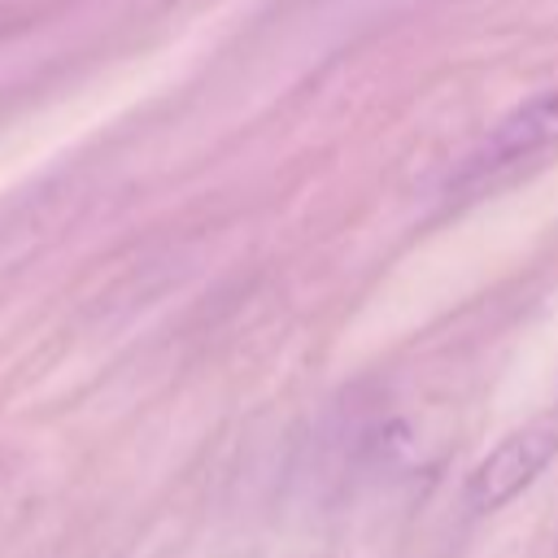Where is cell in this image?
Returning <instances> with one entry per match:
<instances>
[{
  "mask_svg": "<svg viewBox=\"0 0 558 558\" xmlns=\"http://www.w3.org/2000/svg\"><path fill=\"white\" fill-rule=\"evenodd\" d=\"M558 458V418H532L523 427H514L510 436H501L466 475V506L475 514H493L501 506H510L514 497H523L545 466Z\"/></svg>",
  "mask_w": 558,
  "mask_h": 558,
  "instance_id": "6da1fadb",
  "label": "cell"
},
{
  "mask_svg": "<svg viewBox=\"0 0 558 558\" xmlns=\"http://www.w3.org/2000/svg\"><path fill=\"white\" fill-rule=\"evenodd\" d=\"M549 144H558V87L523 100L510 118H501L484 135L471 170H497V166H510V161H519L527 153H541Z\"/></svg>",
  "mask_w": 558,
  "mask_h": 558,
  "instance_id": "7a4b0ae2",
  "label": "cell"
}]
</instances>
